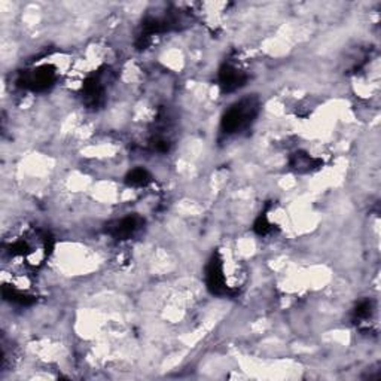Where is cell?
<instances>
[{
  "label": "cell",
  "mask_w": 381,
  "mask_h": 381,
  "mask_svg": "<svg viewBox=\"0 0 381 381\" xmlns=\"http://www.w3.org/2000/svg\"><path fill=\"white\" fill-rule=\"evenodd\" d=\"M252 111H254L252 102H247V104L240 103L231 107L224 119L225 133H234V132H238L240 128H243V125L247 123V119H250V116H252Z\"/></svg>",
  "instance_id": "1"
}]
</instances>
